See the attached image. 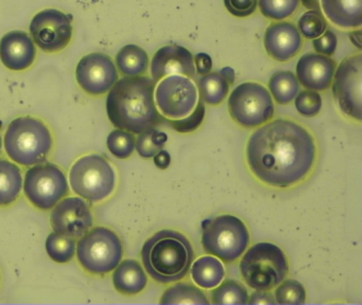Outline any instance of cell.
<instances>
[{
  "instance_id": "f35d334b",
  "label": "cell",
  "mask_w": 362,
  "mask_h": 305,
  "mask_svg": "<svg viewBox=\"0 0 362 305\" xmlns=\"http://www.w3.org/2000/svg\"><path fill=\"white\" fill-rule=\"evenodd\" d=\"M194 68L196 73L200 76L209 73L213 68V59L207 53L201 52L194 56Z\"/></svg>"
},
{
  "instance_id": "7402d4cb",
  "label": "cell",
  "mask_w": 362,
  "mask_h": 305,
  "mask_svg": "<svg viewBox=\"0 0 362 305\" xmlns=\"http://www.w3.org/2000/svg\"><path fill=\"white\" fill-rule=\"evenodd\" d=\"M192 281L197 286L205 289H211L223 281L226 270L219 258L214 256L199 258L190 267Z\"/></svg>"
},
{
  "instance_id": "d4e9b609",
  "label": "cell",
  "mask_w": 362,
  "mask_h": 305,
  "mask_svg": "<svg viewBox=\"0 0 362 305\" xmlns=\"http://www.w3.org/2000/svg\"><path fill=\"white\" fill-rule=\"evenodd\" d=\"M160 304H209L206 294L199 288L186 282H180L165 290Z\"/></svg>"
},
{
  "instance_id": "ac0fdd59",
  "label": "cell",
  "mask_w": 362,
  "mask_h": 305,
  "mask_svg": "<svg viewBox=\"0 0 362 305\" xmlns=\"http://www.w3.org/2000/svg\"><path fill=\"white\" fill-rule=\"evenodd\" d=\"M336 63L320 53H307L296 64V78L309 90L324 91L329 88Z\"/></svg>"
},
{
  "instance_id": "8fae6325",
  "label": "cell",
  "mask_w": 362,
  "mask_h": 305,
  "mask_svg": "<svg viewBox=\"0 0 362 305\" xmlns=\"http://www.w3.org/2000/svg\"><path fill=\"white\" fill-rule=\"evenodd\" d=\"M24 192L27 198L41 210H49L69 193L66 176L52 163L35 165L27 171Z\"/></svg>"
},
{
  "instance_id": "4316f807",
  "label": "cell",
  "mask_w": 362,
  "mask_h": 305,
  "mask_svg": "<svg viewBox=\"0 0 362 305\" xmlns=\"http://www.w3.org/2000/svg\"><path fill=\"white\" fill-rule=\"evenodd\" d=\"M198 90L202 102L209 105H218L226 100L230 85L219 72H209L199 78Z\"/></svg>"
},
{
  "instance_id": "ffe728a7",
  "label": "cell",
  "mask_w": 362,
  "mask_h": 305,
  "mask_svg": "<svg viewBox=\"0 0 362 305\" xmlns=\"http://www.w3.org/2000/svg\"><path fill=\"white\" fill-rule=\"evenodd\" d=\"M328 20L344 29L361 25L362 0H320Z\"/></svg>"
},
{
  "instance_id": "bcb514c9",
  "label": "cell",
  "mask_w": 362,
  "mask_h": 305,
  "mask_svg": "<svg viewBox=\"0 0 362 305\" xmlns=\"http://www.w3.org/2000/svg\"><path fill=\"white\" fill-rule=\"evenodd\" d=\"M1 148H3V139H1V136H0V152H1Z\"/></svg>"
},
{
  "instance_id": "ab89813d",
  "label": "cell",
  "mask_w": 362,
  "mask_h": 305,
  "mask_svg": "<svg viewBox=\"0 0 362 305\" xmlns=\"http://www.w3.org/2000/svg\"><path fill=\"white\" fill-rule=\"evenodd\" d=\"M247 303L250 304H275L274 297L271 292H268V290H256L255 292L249 297Z\"/></svg>"
},
{
  "instance_id": "f546056e",
  "label": "cell",
  "mask_w": 362,
  "mask_h": 305,
  "mask_svg": "<svg viewBox=\"0 0 362 305\" xmlns=\"http://www.w3.org/2000/svg\"><path fill=\"white\" fill-rule=\"evenodd\" d=\"M298 30L307 40H315L327 30V21L320 11L309 10L298 19Z\"/></svg>"
},
{
  "instance_id": "cb8c5ba5",
  "label": "cell",
  "mask_w": 362,
  "mask_h": 305,
  "mask_svg": "<svg viewBox=\"0 0 362 305\" xmlns=\"http://www.w3.org/2000/svg\"><path fill=\"white\" fill-rule=\"evenodd\" d=\"M116 65L124 76H143L149 66V56L141 47L127 44L116 55Z\"/></svg>"
},
{
  "instance_id": "30bf717a",
  "label": "cell",
  "mask_w": 362,
  "mask_h": 305,
  "mask_svg": "<svg viewBox=\"0 0 362 305\" xmlns=\"http://www.w3.org/2000/svg\"><path fill=\"white\" fill-rule=\"evenodd\" d=\"M154 100L160 114L168 120L188 116L197 106L198 88L192 78L181 74L165 76L156 84Z\"/></svg>"
},
{
  "instance_id": "8d00e7d4",
  "label": "cell",
  "mask_w": 362,
  "mask_h": 305,
  "mask_svg": "<svg viewBox=\"0 0 362 305\" xmlns=\"http://www.w3.org/2000/svg\"><path fill=\"white\" fill-rule=\"evenodd\" d=\"M313 44L317 53L330 56L336 51L338 38L332 30H326L321 36L313 40Z\"/></svg>"
},
{
  "instance_id": "8992f818",
  "label": "cell",
  "mask_w": 362,
  "mask_h": 305,
  "mask_svg": "<svg viewBox=\"0 0 362 305\" xmlns=\"http://www.w3.org/2000/svg\"><path fill=\"white\" fill-rule=\"evenodd\" d=\"M202 229L203 249L224 263L238 260L249 246V230L237 216L224 214L204 220Z\"/></svg>"
},
{
  "instance_id": "d6986e66",
  "label": "cell",
  "mask_w": 362,
  "mask_h": 305,
  "mask_svg": "<svg viewBox=\"0 0 362 305\" xmlns=\"http://www.w3.org/2000/svg\"><path fill=\"white\" fill-rule=\"evenodd\" d=\"M35 56V42L26 32L11 31L0 40V59L9 69H27L33 65Z\"/></svg>"
},
{
  "instance_id": "44dd1931",
  "label": "cell",
  "mask_w": 362,
  "mask_h": 305,
  "mask_svg": "<svg viewBox=\"0 0 362 305\" xmlns=\"http://www.w3.org/2000/svg\"><path fill=\"white\" fill-rule=\"evenodd\" d=\"M148 277L141 265L135 260L120 261L114 269L113 284L124 294H137L147 286Z\"/></svg>"
},
{
  "instance_id": "e0dca14e",
  "label": "cell",
  "mask_w": 362,
  "mask_h": 305,
  "mask_svg": "<svg viewBox=\"0 0 362 305\" xmlns=\"http://www.w3.org/2000/svg\"><path fill=\"white\" fill-rule=\"evenodd\" d=\"M267 53L277 61H287L302 48V35L290 21L273 23L267 28L264 37Z\"/></svg>"
},
{
  "instance_id": "7c38bea8",
  "label": "cell",
  "mask_w": 362,
  "mask_h": 305,
  "mask_svg": "<svg viewBox=\"0 0 362 305\" xmlns=\"http://www.w3.org/2000/svg\"><path fill=\"white\" fill-rule=\"evenodd\" d=\"M330 86L343 114L361 121L362 56L360 53L341 61L334 70Z\"/></svg>"
},
{
  "instance_id": "277c9868",
  "label": "cell",
  "mask_w": 362,
  "mask_h": 305,
  "mask_svg": "<svg viewBox=\"0 0 362 305\" xmlns=\"http://www.w3.org/2000/svg\"><path fill=\"white\" fill-rule=\"evenodd\" d=\"M6 152L18 165L30 167L45 160L52 148L48 127L33 116H20L10 123L5 133Z\"/></svg>"
},
{
  "instance_id": "b9f144b4",
  "label": "cell",
  "mask_w": 362,
  "mask_h": 305,
  "mask_svg": "<svg viewBox=\"0 0 362 305\" xmlns=\"http://www.w3.org/2000/svg\"><path fill=\"white\" fill-rule=\"evenodd\" d=\"M152 140H153L156 145L163 148V146L165 145L167 140H168V137H167L166 133H163V131H156V129L154 128L153 131H152Z\"/></svg>"
},
{
  "instance_id": "5b68a950",
  "label": "cell",
  "mask_w": 362,
  "mask_h": 305,
  "mask_svg": "<svg viewBox=\"0 0 362 305\" xmlns=\"http://www.w3.org/2000/svg\"><path fill=\"white\" fill-rule=\"evenodd\" d=\"M239 268L247 286L271 290L286 279L289 265L281 248L274 244L258 243L243 254Z\"/></svg>"
},
{
  "instance_id": "4fadbf2b",
  "label": "cell",
  "mask_w": 362,
  "mask_h": 305,
  "mask_svg": "<svg viewBox=\"0 0 362 305\" xmlns=\"http://www.w3.org/2000/svg\"><path fill=\"white\" fill-rule=\"evenodd\" d=\"M33 42L46 52H58L66 48L73 36L71 18L56 8L35 14L30 23Z\"/></svg>"
},
{
  "instance_id": "e575fe53",
  "label": "cell",
  "mask_w": 362,
  "mask_h": 305,
  "mask_svg": "<svg viewBox=\"0 0 362 305\" xmlns=\"http://www.w3.org/2000/svg\"><path fill=\"white\" fill-rule=\"evenodd\" d=\"M296 108L302 116H317L322 108V97L317 91L303 90L298 93L296 99Z\"/></svg>"
},
{
  "instance_id": "3957f363",
  "label": "cell",
  "mask_w": 362,
  "mask_h": 305,
  "mask_svg": "<svg viewBox=\"0 0 362 305\" xmlns=\"http://www.w3.org/2000/svg\"><path fill=\"white\" fill-rule=\"evenodd\" d=\"M141 260L148 275L160 284L175 283L189 273L194 250L189 239L175 230H162L144 244Z\"/></svg>"
},
{
  "instance_id": "7bdbcfd3",
  "label": "cell",
  "mask_w": 362,
  "mask_h": 305,
  "mask_svg": "<svg viewBox=\"0 0 362 305\" xmlns=\"http://www.w3.org/2000/svg\"><path fill=\"white\" fill-rule=\"evenodd\" d=\"M220 76H222V78H224V80L228 82V84L233 85L235 82V71L233 68L230 67H224L222 68L221 70L219 71Z\"/></svg>"
},
{
  "instance_id": "f1b7e54d",
  "label": "cell",
  "mask_w": 362,
  "mask_h": 305,
  "mask_svg": "<svg viewBox=\"0 0 362 305\" xmlns=\"http://www.w3.org/2000/svg\"><path fill=\"white\" fill-rule=\"evenodd\" d=\"M46 251L54 262L67 263L75 256L76 243L73 237H65L54 231L46 239Z\"/></svg>"
},
{
  "instance_id": "2e32d148",
  "label": "cell",
  "mask_w": 362,
  "mask_h": 305,
  "mask_svg": "<svg viewBox=\"0 0 362 305\" xmlns=\"http://www.w3.org/2000/svg\"><path fill=\"white\" fill-rule=\"evenodd\" d=\"M151 74L156 82L171 74H181L189 78H194L196 68L194 56L188 49L179 44L162 47L152 57Z\"/></svg>"
},
{
  "instance_id": "83f0119b",
  "label": "cell",
  "mask_w": 362,
  "mask_h": 305,
  "mask_svg": "<svg viewBox=\"0 0 362 305\" xmlns=\"http://www.w3.org/2000/svg\"><path fill=\"white\" fill-rule=\"evenodd\" d=\"M249 300L247 290L235 280H226L211 292L214 304H245Z\"/></svg>"
},
{
  "instance_id": "7a4b0ae2",
  "label": "cell",
  "mask_w": 362,
  "mask_h": 305,
  "mask_svg": "<svg viewBox=\"0 0 362 305\" xmlns=\"http://www.w3.org/2000/svg\"><path fill=\"white\" fill-rule=\"evenodd\" d=\"M156 80L148 76H124L110 89L107 112L118 129L141 133L165 120L154 100Z\"/></svg>"
},
{
  "instance_id": "f6af8a7d",
  "label": "cell",
  "mask_w": 362,
  "mask_h": 305,
  "mask_svg": "<svg viewBox=\"0 0 362 305\" xmlns=\"http://www.w3.org/2000/svg\"><path fill=\"white\" fill-rule=\"evenodd\" d=\"M300 1H302L303 6L309 10L320 11V8H321L320 0H300Z\"/></svg>"
},
{
  "instance_id": "9c48e42d",
  "label": "cell",
  "mask_w": 362,
  "mask_h": 305,
  "mask_svg": "<svg viewBox=\"0 0 362 305\" xmlns=\"http://www.w3.org/2000/svg\"><path fill=\"white\" fill-rule=\"evenodd\" d=\"M228 112L233 120L245 128L259 127L274 114V104L268 89L259 83L238 85L230 92Z\"/></svg>"
},
{
  "instance_id": "74e56055",
  "label": "cell",
  "mask_w": 362,
  "mask_h": 305,
  "mask_svg": "<svg viewBox=\"0 0 362 305\" xmlns=\"http://www.w3.org/2000/svg\"><path fill=\"white\" fill-rule=\"evenodd\" d=\"M258 0H224L226 8L236 17H247L256 11Z\"/></svg>"
},
{
  "instance_id": "ee69618b",
  "label": "cell",
  "mask_w": 362,
  "mask_h": 305,
  "mask_svg": "<svg viewBox=\"0 0 362 305\" xmlns=\"http://www.w3.org/2000/svg\"><path fill=\"white\" fill-rule=\"evenodd\" d=\"M362 32L360 30H356V31H351L349 33V38H351V42L357 47L359 50H361L362 48Z\"/></svg>"
},
{
  "instance_id": "484cf974",
  "label": "cell",
  "mask_w": 362,
  "mask_h": 305,
  "mask_svg": "<svg viewBox=\"0 0 362 305\" xmlns=\"http://www.w3.org/2000/svg\"><path fill=\"white\" fill-rule=\"evenodd\" d=\"M269 89L277 103L287 105L300 92V83L292 72H275L269 80Z\"/></svg>"
},
{
  "instance_id": "603a6c76",
  "label": "cell",
  "mask_w": 362,
  "mask_h": 305,
  "mask_svg": "<svg viewBox=\"0 0 362 305\" xmlns=\"http://www.w3.org/2000/svg\"><path fill=\"white\" fill-rule=\"evenodd\" d=\"M23 186L20 167L7 159L0 158V205L14 203Z\"/></svg>"
},
{
  "instance_id": "60d3db41",
  "label": "cell",
  "mask_w": 362,
  "mask_h": 305,
  "mask_svg": "<svg viewBox=\"0 0 362 305\" xmlns=\"http://www.w3.org/2000/svg\"><path fill=\"white\" fill-rule=\"evenodd\" d=\"M154 163H156V167L160 169H166L167 167L170 165L171 163V157L170 154H169L167 150H160L156 156L153 157Z\"/></svg>"
},
{
  "instance_id": "836d02e7",
  "label": "cell",
  "mask_w": 362,
  "mask_h": 305,
  "mask_svg": "<svg viewBox=\"0 0 362 305\" xmlns=\"http://www.w3.org/2000/svg\"><path fill=\"white\" fill-rule=\"evenodd\" d=\"M205 116V105L204 102L198 101L196 107L190 112L188 116L184 118L179 119V120H168L169 124L171 125L175 131L177 133H192L196 131L199 126L203 123Z\"/></svg>"
},
{
  "instance_id": "9a60e30c",
  "label": "cell",
  "mask_w": 362,
  "mask_h": 305,
  "mask_svg": "<svg viewBox=\"0 0 362 305\" xmlns=\"http://www.w3.org/2000/svg\"><path fill=\"white\" fill-rule=\"evenodd\" d=\"M50 224L52 229L60 234L80 237L92 227V212L83 199L67 197L61 199L52 210Z\"/></svg>"
},
{
  "instance_id": "52a82bcc",
  "label": "cell",
  "mask_w": 362,
  "mask_h": 305,
  "mask_svg": "<svg viewBox=\"0 0 362 305\" xmlns=\"http://www.w3.org/2000/svg\"><path fill=\"white\" fill-rule=\"evenodd\" d=\"M122 253L119 237L105 227L92 229L78 241V261L86 271L94 275L113 271L122 261Z\"/></svg>"
},
{
  "instance_id": "5bb4252c",
  "label": "cell",
  "mask_w": 362,
  "mask_h": 305,
  "mask_svg": "<svg viewBox=\"0 0 362 305\" xmlns=\"http://www.w3.org/2000/svg\"><path fill=\"white\" fill-rule=\"evenodd\" d=\"M76 76L81 88L92 95L107 93L118 80L117 69L111 57L103 53H90L80 59Z\"/></svg>"
},
{
  "instance_id": "d6a6232c",
  "label": "cell",
  "mask_w": 362,
  "mask_h": 305,
  "mask_svg": "<svg viewBox=\"0 0 362 305\" xmlns=\"http://www.w3.org/2000/svg\"><path fill=\"white\" fill-rule=\"evenodd\" d=\"M276 287L274 298L279 304H303L306 300L304 286L296 280H284Z\"/></svg>"
},
{
  "instance_id": "d590c367",
  "label": "cell",
  "mask_w": 362,
  "mask_h": 305,
  "mask_svg": "<svg viewBox=\"0 0 362 305\" xmlns=\"http://www.w3.org/2000/svg\"><path fill=\"white\" fill-rule=\"evenodd\" d=\"M153 129H148V131L139 133V138L135 141V148H136L139 156L143 157V158H152L162 150V148L156 145L152 140Z\"/></svg>"
},
{
  "instance_id": "ba28073f",
  "label": "cell",
  "mask_w": 362,
  "mask_h": 305,
  "mask_svg": "<svg viewBox=\"0 0 362 305\" xmlns=\"http://www.w3.org/2000/svg\"><path fill=\"white\" fill-rule=\"evenodd\" d=\"M69 181L76 194L96 203L107 198L113 193L115 172L103 157L86 155L74 163Z\"/></svg>"
},
{
  "instance_id": "6da1fadb",
  "label": "cell",
  "mask_w": 362,
  "mask_h": 305,
  "mask_svg": "<svg viewBox=\"0 0 362 305\" xmlns=\"http://www.w3.org/2000/svg\"><path fill=\"white\" fill-rule=\"evenodd\" d=\"M315 157L311 133L288 119L264 123L247 140L250 169L268 186L289 188L302 181L313 169Z\"/></svg>"
},
{
  "instance_id": "4dcf8cb0",
  "label": "cell",
  "mask_w": 362,
  "mask_h": 305,
  "mask_svg": "<svg viewBox=\"0 0 362 305\" xmlns=\"http://www.w3.org/2000/svg\"><path fill=\"white\" fill-rule=\"evenodd\" d=\"M300 0H258L260 13L273 20H283L298 10Z\"/></svg>"
},
{
  "instance_id": "1f68e13d",
  "label": "cell",
  "mask_w": 362,
  "mask_h": 305,
  "mask_svg": "<svg viewBox=\"0 0 362 305\" xmlns=\"http://www.w3.org/2000/svg\"><path fill=\"white\" fill-rule=\"evenodd\" d=\"M110 152L119 159H127L133 154L135 148V138L130 131L115 129L110 133L107 140Z\"/></svg>"
}]
</instances>
